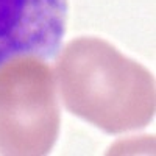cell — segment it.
Wrapping results in <instances>:
<instances>
[{
	"instance_id": "3",
	"label": "cell",
	"mask_w": 156,
	"mask_h": 156,
	"mask_svg": "<svg viewBox=\"0 0 156 156\" xmlns=\"http://www.w3.org/2000/svg\"><path fill=\"white\" fill-rule=\"evenodd\" d=\"M67 0H0V64L56 55L66 33Z\"/></svg>"
},
{
	"instance_id": "1",
	"label": "cell",
	"mask_w": 156,
	"mask_h": 156,
	"mask_svg": "<svg viewBox=\"0 0 156 156\" xmlns=\"http://www.w3.org/2000/svg\"><path fill=\"white\" fill-rule=\"evenodd\" d=\"M66 108L109 134L137 129L154 115V78L100 37L67 42L55 64Z\"/></svg>"
},
{
	"instance_id": "2",
	"label": "cell",
	"mask_w": 156,
	"mask_h": 156,
	"mask_svg": "<svg viewBox=\"0 0 156 156\" xmlns=\"http://www.w3.org/2000/svg\"><path fill=\"white\" fill-rule=\"evenodd\" d=\"M51 69L34 55L0 64V154H45L59 134Z\"/></svg>"
}]
</instances>
